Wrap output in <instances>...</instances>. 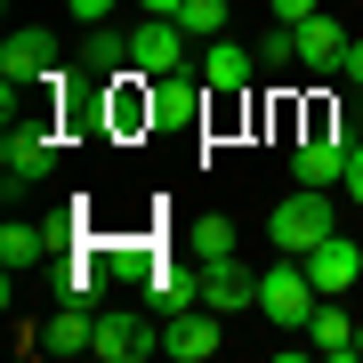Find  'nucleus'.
I'll list each match as a JSON object with an SVG mask.
<instances>
[{"label": "nucleus", "mask_w": 363, "mask_h": 363, "mask_svg": "<svg viewBox=\"0 0 363 363\" xmlns=\"http://www.w3.org/2000/svg\"><path fill=\"white\" fill-rule=\"evenodd\" d=\"M226 0H186V9H178V25H186V40H226Z\"/></svg>", "instance_id": "dca6fc26"}, {"label": "nucleus", "mask_w": 363, "mask_h": 363, "mask_svg": "<svg viewBox=\"0 0 363 363\" xmlns=\"http://www.w3.org/2000/svg\"><path fill=\"white\" fill-rule=\"evenodd\" d=\"M298 267H307V274H315V291L331 298V291H347L355 274H363V250L347 242V234H323V242H315V250H307Z\"/></svg>", "instance_id": "39448f33"}, {"label": "nucleus", "mask_w": 363, "mask_h": 363, "mask_svg": "<svg viewBox=\"0 0 363 363\" xmlns=\"http://www.w3.org/2000/svg\"><path fill=\"white\" fill-rule=\"evenodd\" d=\"M355 355H363V323H355Z\"/></svg>", "instance_id": "b1692460"}, {"label": "nucleus", "mask_w": 363, "mask_h": 363, "mask_svg": "<svg viewBox=\"0 0 363 363\" xmlns=\"http://www.w3.org/2000/svg\"><path fill=\"white\" fill-rule=\"evenodd\" d=\"M202 81H210L218 97H234V89L250 81V49H234V40H210V57H202Z\"/></svg>", "instance_id": "ddd939ff"}, {"label": "nucleus", "mask_w": 363, "mask_h": 363, "mask_svg": "<svg viewBox=\"0 0 363 363\" xmlns=\"http://www.w3.org/2000/svg\"><path fill=\"white\" fill-rule=\"evenodd\" d=\"M154 339H145V323L138 315H97V339H89V355H105V363H138Z\"/></svg>", "instance_id": "9b49d317"}, {"label": "nucleus", "mask_w": 363, "mask_h": 363, "mask_svg": "<svg viewBox=\"0 0 363 363\" xmlns=\"http://www.w3.org/2000/svg\"><path fill=\"white\" fill-rule=\"evenodd\" d=\"M194 259H202V267H210V259H234V226H226V218H202V226H194Z\"/></svg>", "instance_id": "f3484780"}, {"label": "nucleus", "mask_w": 363, "mask_h": 363, "mask_svg": "<svg viewBox=\"0 0 363 363\" xmlns=\"http://www.w3.org/2000/svg\"><path fill=\"white\" fill-rule=\"evenodd\" d=\"M89 339H97V323H89L81 307H65V315H49V323H40V347H49V355H81Z\"/></svg>", "instance_id": "4468645a"}, {"label": "nucleus", "mask_w": 363, "mask_h": 363, "mask_svg": "<svg viewBox=\"0 0 363 363\" xmlns=\"http://www.w3.org/2000/svg\"><path fill=\"white\" fill-rule=\"evenodd\" d=\"M347 194L363 202V145H355V154H347Z\"/></svg>", "instance_id": "412c9836"}, {"label": "nucleus", "mask_w": 363, "mask_h": 363, "mask_svg": "<svg viewBox=\"0 0 363 363\" xmlns=\"http://www.w3.org/2000/svg\"><path fill=\"white\" fill-rule=\"evenodd\" d=\"M49 162H57V145L40 138V130H9V145H0V169H9V194H16V186H33V178H40Z\"/></svg>", "instance_id": "9d476101"}, {"label": "nucleus", "mask_w": 363, "mask_h": 363, "mask_svg": "<svg viewBox=\"0 0 363 363\" xmlns=\"http://www.w3.org/2000/svg\"><path fill=\"white\" fill-rule=\"evenodd\" d=\"M40 250H49V226H16V218L0 226V267H9V274H16V267H33Z\"/></svg>", "instance_id": "2eb2a0df"}, {"label": "nucleus", "mask_w": 363, "mask_h": 363, "mask_svg": "<svg viewBox=\"0 0 363 363\" xmlns=\"http://www.w3.org/2000/svg\"><path fill=\"white\" fill-rule=\"evenodd\" d=\"M202 298H210V315H242V307H259V274H250V267H234V259H210Z\"/></svg>", "instance_id": "6e6552de"}, {"label": "nucleus", "mask_w": 363, "mask_h": 363, "mask_svg": "<svg viewBox=\"0 0 363 363\" xmlns=\"http://www.w3.org/2000/svg\"><path fill=\"white\" fill-rule=\"evenodd\" d=\"M267 234H274V250L283 259H307L323 234H339V218H331V186H298V194H283L267 210Z\"/></svg>", "instance_id": "f257e3e1"}, {"label": "nucleus", "mask_w": 363, "mask_h": 363, "mask_svg": "<svg viewBox=\"0 0 363 363\" xmlns=\"http://www.w3.org/2000/svg\"><path fill=\"white\" fill-rule=\"evenodd\" d=\"M130 73L138 81H178L186 73V25L178 16H145L130 33Z\"/></svg>", "instance_id": "f03ea898"}, {"label": "nucleus", "mask_w": 363, "mask_h": 363, "mask_svg": "<svg viewBox=\"0 0 363 363\" xmlns=\"http://www.w3.org/2000/svg\"><path fill=\"white\" fill-rule=\"evenodd\" d=\"M339 73H347L355 89H363V40H355V49H347V65H339Z\"/></svg>", "instance_id": "5701e85b"}, {"label": "nucleus", "mask_w": 363, "mask_h": 363, "mask_svg": "<svg viewBox=\"0 0 363 363\" xmlns=\"http://www.w3.org/2000/svg\"><path fill=\"white\" fill-rule=\"evenodd\" d=\"M121 9V0H73V16H81V25H97V16H113Z\"/></svg>", "instance_id": "aec40b11"}, {"label": "nucleus", "mask_w": 363, "mask_h": 363, "mask_svg": "<svg viewBox=\"0 0 363 363\" xmlns=\"http://www.w3.org/2000/svg\"><path fill=\"white\" fill-rule=\"evenodd\" d=\"M315 274L307 267H274V274H259V315L274 331H307V315H315Z\"/></svg>", "instance_id": "7ed1b4c3"}, {"label": "nucleus", "mask_w": 363, "mask_h": 363, "mask_svg": "<svg viewBox=\"0 0 363 363\" xmlns=\"http://www.w3.org/2000/svg\"><path fill=\"white\" fill-rule=\"evenodd\" d=\"M49 65H57V40L49 33H9L0 40V81H16V89H33Z\"/></svg>", "instance_id": "0eeeda50"}, {"label": "nucleus", "mask_w": 363, "mask_h": 363, "mask_svg": "<svg viewBox=\"0 0 363 363\" xmlns=\"http://www.w3.org/2000/svg\"><path fill=\"white\" fill-rule=\"evenodd\" d=\"M347 154H355V138H347V121H339V130L298 138L291 145V169H298V186H347Z\"/></svg>", "instance_id": "20e7f679"}, {"label": "nucleus", "mask_w": 363, "mask_h": 363, "mask_svg": "<svg viewBox=\"0 0 363 363\" xmlns=\"http://www.w3.org/2000/svg\"><path fill=\"white\" fill-rule=\"evenodd\" d=\"M315 9H323V0H267V16H274V25H307Z\"/></svg>", "instance_id": "6ab92c4d"}, {"label": "nucleus", "mask_w": 363, "mask_h": 363, "mask_svg": "<svg viewBox=\"0 0 363 363\" xmlns=\"http://www.w3.org/2000/svg\"><path fill=\"white\" fill-rule=\"evenodd\" d=\"M186 0H138V16H178Z\"/></svg>", "instance_id": "4be33fe9"}, {"label": "nucleus", "mask_w": 363, "mask_h": 363, "mask_svg": "<svg viewBox=\"0 0 363 363\" xmlns=\"http://www.w3.org/2000/svg\"><path fill=\"white\" fill-rule=\"evenodd\" d=\"M162 347L178 355V363H210V355H218V315H194V307H178V323L162 331Z\"/></svg>", "instance_id": "1a4fd4ad"}, {"label": "nucleus", "mask_w": 363, "mask_h": 363, "mask_svg": "<svg viewBox=\"0 0 363 363\" xmlns=\"http://www.w3.org/2000/svg\"><path fill=\"white\" fill-rule=\"evenodd\" d=\"M307 355H331V363H347V355H355V323H347L339 307H315V315H307Z\"/></svg>", "instance_id": "f8f14e48"}, {"label": "nucleus", "mask_w": 363, "mask_h": 363, "mask_svg": "<svg viewBox=\"0 0 363 363\" xmlns=\"http://www.w3.org/2000/svg\"><path fill=\"white\" fill-rule=\"evenodd\" d=\"M89 57L113 73V65H130V40H121V33H97V40H89Z\"/></svg>", "instance_id": "a211bd4d"}, {"label": "nucleus", "mask_w": 363, "mask_h": 363, "mask_svg": "<svg viewBox=\"0 0 363 363\" xmlns=\"http://www.w3.org/2000/svg\"><path fill=\"white\" fill-rule=\"evenodd\" d=\"M291 33H298V65H315V73H339L347 49H355V40L339 33V16H323V9H315L307 25H291Z\"/></svg>", "instance_id": "423d86ee"}]
</instances>
